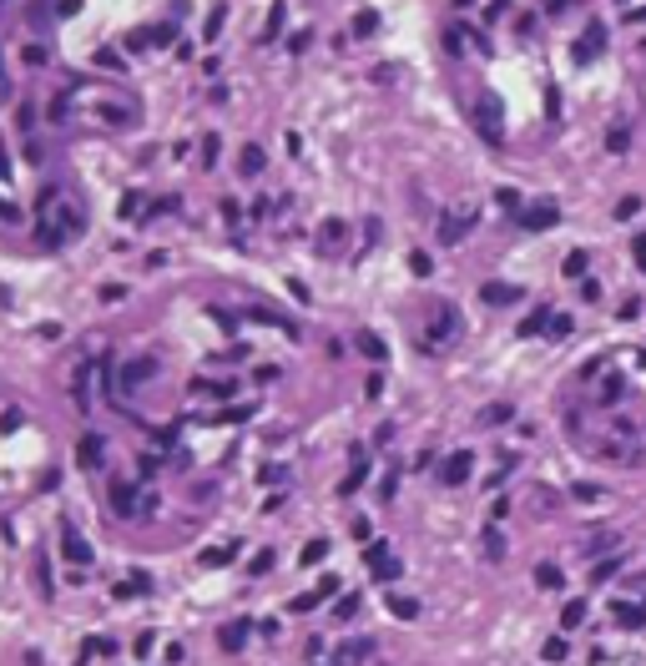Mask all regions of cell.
Masks as SVG:
<instances>
[{
	"instance_id": "6da1fadb",
	"label": "cell",
	"mask_w": 646,
	"mask_h": 666,
	"mask_svg": "<svg viewBox=\"0 0 646 666\" xmlns=\"http://www.w3.org/2000/svg\"><path fill=\"white\" fill-rule=\"evenodd\" d=\"M81 232H86V207L71 197V187H61V182L40 187V197H36V238H40V248L61 252L66 243H76Z\"/></svg>"
},
{
	"instance_id": "7a4b0ae2",
	"label": "cell",
	"mask_w": 646,
	"mask_h": 666,
	"mask_svg": "<svg viewBox=\"0 0 646 666\" xmlns=\"http://www.w3.org/2000/svg\"><path fill=\"white\" fill-rule=\"evenodd\" d=\"M475 126H480V137H485L490 146H500V142H505V101L485 91V96L475 101Z\"/></svg>"
},
{
	"instance_id": "3957f363",
	"label": "cell",
	"mask_w": 646,
	"mask_h": 666,
	"mask_svg": "<svg viewBox=\"0 0 646 666\" xmlns=\"http://www.w3.org/2000/svg\"><path fill=\"white\" fill-rule=\"evenodd\" d=\"M460 333V313L449 308V303H435L429 308V333H424V349H444L449 338Z\"/></svg>"
},
{
	"instance_id": "277c9868",
	"label": "cell",
	"mask_w": 646,
	"mask_h": 666,
	"mask_svg": "<svg viewBox=\"0 0 646 666\" xmlns=\"http://www.w3.org/2000/svg\"><path fill=\"white\" fill-rule=\"evenodd\" d=\"M157 374V358L152 354H137V358H121L117 363V384H121V394H132V389H142L147 379Z\"/></svg>"
},
{
	"instance_id": "5b68a950",
	"label": "cell",
	"mask_w": 646,
	"mask_h": 666,
	"mask_svg": "<svg viewBox=\"0 0 646 666\" xmlns=\"http://www.w3.org/2000/svg\"><path fill=\"white\" fill-rule=\"evenodd\" d=\"M363 566L374 570V581H394V575H399V561L389 555V545H384V540L363 545Z\"/></svg>"
},
{
	"instance_id": "8992f818",
	"label": "cell",
	"mask_w": 646,
	"mask_h": 666,
	"mask_svg": "<svg viewBox=\"0 0 646 666\" xmlns=\"http://www.w3.org/2000/svg\"><path fill=\"white\" fill-rule=\"evenodd\" d=\"M555 222H561V207H555V202H535V207L520 212V227L525 232H550Z\"/></svg>"
},
{
	"instance_id": "52a82bcc",
	"label": "cell",
	"mask_w": 646,
	"mask_h": 666,
	"mask_svg": "<svg viewBox=\"0 0 646 666\" xmlns=\"http://www.w3.org/2000/svg\"><path fill=\"white\" fill-rule=\"evenodd\" d=\"M61 550H66V561H76V566L91 561V545H86V535H81L71 520H61Z\"/></svg>"
},
{
	"instance_id": "ba28073f",
	"label": "cell",
	"mask_w": 646,
	"mask_h": 666,
	"mask_svg": "<svg viewBox=\"0 0 646 666\" xmlns=\"http://www.w3.org/2000/svg\"><path fill=\"white\" fill-rule=\"evenodd\" d=\"M101 455H106L101 434H96V429H86V434L76 439V464H81V469H101Z\"/></svg>"
},
{
	"instance_id": "9c48e42d",
	"label": "cell",
	"mask_w": 646,
	"mask_h": 666,
	"mask_svg": "<svg viewBox=\"0 0 646 666\" xmlns=\"http://www.w3.org/2000/svg\"><path fill=\"white\" fill-rule=\"evenodd\" d=\"M601 51H606V26H601V20H591L586 36L576 40V61H596Z\"/></svg>"
},
{
	"instance_id": "30bf717a",
	"label": "cell",
	"mask_w": 646,
	"mask_h": 666,
	"mask_svg": "<svg viewBox=\"0 0 646 666\" xmlns=\"http://www.w3.org/2000/svg\"><path fill=\"white\" fill-rule=\"evenodd\" d=\"M470 464H475V455L460 449V455H449V460L440 464V480H444V485H465V480H470Z\"/></svg>"
},
{
	"instance_id": "8fae6325",
	"label": "cell",
	"mask_w": 646,
	"mask_h": 666,
	"mask_svg": "<svg viewBox=\"0 0 646 666\" xmlns=\"http://www.w3.org/2000/svg\"><path fill=\"white\" fill-rule=\"evenodd\" d=\"M238 389H232L227 379H197L192 384V399H212V404H223V399H232Z\"/></svg>"
},
{
	"instance_id": "7c38bea8",
	"label": "cell",
	"mask_w": 646,
	"mask_h": 666,
	"mask_svg": "<svg viewBox=\"0 0 646 666\" xmlns=\"http://www.w3.org/2000/svg\"><path fill=\"white\" fill-rule=\"evenodd\" d=\"M263 167H268V152H263L257 142H248L243 152H238V172H243V177H257Z\"/></svg>"
},
{
	"instance_id": "4fadbf2b",
	"label": "cell",
	"mask_w": 646,
	"mask_h": 666,
	"mask_svg": "<svg viewBox=\"0 0 646 666\" xmlns=\"http://www.w3.org/2000/svg\"><path fill=\"white\" fill-rule=\"evenodd\" d=\"M96 112H101V121H112V126H137V106H117V101H101L96 106Z\"/></svg>"
},
{
	"instance_id": "5bb4252c",
	"label": "cell",
	"mask_w": 646,
	"mask_h": 666,
	"mask_svg": "<svg viewBox=\"0 0 646 666\" xmlns=\"http://www.w3.org/2000/svg\"><path fill=\"white\" fill-rule=\"evenodd\" d=\"M515 298H520V288H515V283H485V288H480V303H495V308L515 303Z\"/></svg>"
},
{
	"instance_id": "9a60e30c",
	"label": "cell",
	"mask_w": 646,
	"mask_h": 666,
	"mask_svg": "<svg viewBox=\"0 0 646 666\" xmlns=\"http://www.w3.org/2000/svg\"><path fill=\"white\" fill-rule=\"evenodd\" d=\"M374 646H369V641H343V646L333 651V666H359L363 656H369Z\"/></svg>"
},
{
	"instance_id": "2e32d148",
	"label": "cell",
	"mask_w": 646,
	"mask_h": 666,
	"mask_svg": "<svg viewBox=\"0 0 646 666\" xmlns=\"http://www.w3.org/2000/svg\"><path fill=\"white\" fill-rule=\"evenodd\" d=\"M243 641H248V621H227V626L218 631V646H223V651H238Z\"/></svg>"
},
{
	"instance_id": "e0dca14e",
	"label": "cell",
	"mask_w": 646,
	"mask_h": 666,
	"mask_svg": "<svg viewBox=\"0 0 646 666\" xmlns=\"http://www.w3.org/2000/svg\"><path fill=\"white\" fill-rule=\"evenodd\" d=\"M112 510L117 515H137V490L132 485H112Z\"/></svg>"
},
{
	"instance_id": "ac0fdd59",
	"label": "cell",
	"mask_w": 646,
	"mask_h": 666,
	"mask_svg": "<svg viewBox=\"0 0 646 666\" xmlns=\"http://www.w3.org/2000/svg\"><path fill=\"white\" fill-rule=\"evenodd\" d=\"M363 480H369V460H363V455H354V469L343 475V485H338V490H343V495H354V490H359Z\"/></svg>"
},
{
	"instance_id": "d6986e66",
	"label": "cell",
	"mask_w": 646,
	"mask_h": 666,
	"mask_svg": "<svg viewBox=\"0 0 646 666\" xmlns=\"http://www.w3.org/2000/svg\"><path fill=\"white\" fill-rule=\"evenodd\" d=\"M470 222H475V218H444V222H440V243H460L465 232H470Z\"/></svg>"
},
{
	"instance_id": "ffe728a7",
	"label": "cell",
	"mask_w": 646,
	"mask_h": 666,
	"mask_svg": "<svg viewBox=\"0 0 646 666\" xmlns=\"http://www.w3.org/2000/svg\"><path fill=\"white\" fill-rule=\"evenodd\" d=\"M147 586H152L147 575H126V581H117V591H112V596H117V600H132V596H142Z\"/></svg>"
},
{
	"instance_id": "44dd1931",
	"label": "cell",
	"mask_w": 646,
	"mask_h": 666,
	"mask_svg": "<svg viewBox=\"0 0 646 666\" xmlns=\"http://www.w3.org/2000/svg\"><path fill=\"white\" fill-rule=\"evenodd\" d=\"M510 414H515L510 404H485V409H480V424H485V429H495V424H505Z\"/></svg>"
},
{
	"instance_id": "7402d4cb",
	"label": "cell",
	"mask_w": 646,
	"mask_h": 666,
	"mask_svg": "<svg viewBox=\"0 0 646 666\" xmlns=\"http://www.w3.org/2000/svg\"><path fill=\"white\" fill-rule=\"evenodd\" d=\"M152 46H177V20H157L152 26Z\"/></svg>"
},
{
	"instance_id": "603a6c76",
	"label": "cell",
	"mask_w": 646,
	"mask_h": 666,
	"mask_svg": "<svg viewBox=\"0 0 646 666\" xmlns=\"http://www.w3.org/2000/svg\"><path fill=\"white\" fill-rule=\"evenodd\" d=\"M580 621H586V600H566V611H561V626H566V631H576Z\"/></svg>"
},
{
	"instance_id": "cb8c5ba5",
	"label": "cell",
	"mask_w": 646,
	"mask_h": 666,
	"mask_svg": "<svg viewBox=\"0 0 646 666\" xmlns=\"http://www.w3.org/2000/svg\"><path fill=\"white\" fill-rule=\"evenodd\" d=\"M232 555H238V545H218V550H207V555H202V566H207V570H218V566L232 561Z\"/></svg>"
},
{
	"instance_id": "d4e9b609",
	"label": "cell",
	"mask_w": 646,
	"mask_h": 666,
	"mask_svg": "<svg viewBox=\"0 0 646 666\" xmlns=\"http://www.w3.org/2000/svg\"><path fill=\"white\" fill-rule=\"evenodd\" d=\"M616 621H621V626H641V621H646V606H626V600H621V606H616Z\"/></svg>"
},
{
	"instance_id": "484cf974",
	"label": "cell",
	"mask_w": 646,
	"mask_h": 666,
	"mask_svg": "<svg viewBox=\"0 0 646 666\" xmlns=\"http://www.w3.org/2000/svg\"><path fill=\"white\" fill-rule=\"evenodd\" d=\"M546 324H550V308H535V313L525 318V324H520V338H530V333H541Z\"/></svg>"
},
{
	"instance_id": "4316f807",
	"label": "cell",
	"mask_w": 646,
	"mask_h": 666,
	"mask_svg": "<svg viewBox=\"0 0 646 666\" xmlns=\"http://www.w3.org/2000/svg\"><path fill=\"white\" fill-rule=\"evenodd\" d=\"M389 611L404 616V621H414V616H419V600H409V596H389Z\"/></svg>"
},
{
	"instance_id": "83f0119b",
	"label": "cell",
	"mask_w": 646,
	"mask_h": 666,
	"mask_svg": "<svg viewBox=\"0 0 646 666\" xmlns=\"http://www.w3.org/2000/svg\"><path fill=\"white\" fill-rule=\"evenodd\" d=\"M535 586H541V591H561V570H555V566H541V570H535Z\"/></svg>"
},
{
	"instance_id": "f1b7e54d",
	"label": "cell",
	"mask_w": 646,
	"mask_h": 666,
	"mask_svg": "<svg viewBox=\"0 0 646 666\" xmlns=\"http://www.w3.org/2000/svg\"><path fill=\"white\" fill-rule=\"evenodd\" d=\"M223 20H227V6H223V0H218V6H212V15H207V26H202V36L212 40V36H218V31H223Z\"/></svg>"
},
{
	"instance_id": "f546056e",
	"label": "cell",
	"mask_w": 646,
	"mask_h": 666,
	"mask_svg": "<svg viewBox=\"0 0 646 666\" xmlns=\"http://www.w3.org/2000/svg\"><path fill=\"white\" fill-rule=\"evenodd\" d=\"M374 31H379V15L374 10H359L354 15V36H374Z\"/></svg>"
},
{
	"instance_id": "4dcf8cb0",
	"label": "cell",
	"mask_w": 646,
	"mask_h": 666,
	"mask_svg": "<svg viewBox=\"0 0 646 666\" xmlns=\"http://www.w3.org/2000/svg\"><path fill=\"white\" fill-rule=\"evenodd\" d=\"M359 349L369 354V358H384V354H389V349H384V338H379V333H359Z\"/></svg>"
},
{
	"instance_id": "1f68e13d",
	"label": "cell",
	"mask_w": 646,
	"mask_h": 666,
	"mask_svg": "<svg viewBox=\"0 0 646 666\" xmlns=\"http://www.w3.org/2000/svg\"><path fill=\"white\" fill-rule=\"evenodd\" d=\"M354 611H359V596H338L333 600V621H349Z\"/></svg>"
},
{
	"instance_id": "d6a6232c",
	"label": "cell",
	"mask_w": 646,
	"mask_h": 666,
	"mask_svg": "<svg viewBox=\"0 0 646 666\" xmlns=\"http://www.w3.org/2000/svg\"><path fill=\"white\" fill-rule=\"evenodd\" d=\"M323 555H329V540H308V545H303V566H318Z\"/></svg>"
},
{
	"instance_id": "836d02e7",
	"label": "cell",
	"mask_w": 646,
	"mask_h": 666,
	"mask_svg": "<svg viewBox=\"0 0 646 666\" xmlns=\"http://www.w3.org/2000/svg\"><path fill=\"white\" fill-rule=\"evenodd\" d=\"M117 212H121V218H137V212H142V192H126V197L117 202Z\"/></svg>"
},
{
	"instance_id": "e575fe53",
	"label": "cell",
	"mask_w": 646,
	"mask_h": 666,
	"mask_svg": "<svg viewBox=\"0 0 646 666\" xmlns=\"http://www.w3.org/2000/svg\"><path fill=\"white\" fill-rule=\"evenodd\" d=\"M96 66H101V71H126V61H121L117 51H96Z\"/></svg>"
},
{
	"instance_id": "d590c367",
	"label": "cell",
	"mask_w": 646,
	"mask_h": 666,
	"mask_svg": "<svg viewBox=\"0 0 646 666\" xmlns=\"http://www.w3.org/2000/svg\"><path fill=\"white\" fill-rule=\"evenodd\" d=\"M409 268H414V278H429V273H435V263H429V252H409Z\"/></svg>"
},
{
	"instance_id": "8d00e7d4",
	"label": "cell",
	"mask_w": 646,
	"mask_h": 666,
	"mask_svg": "<svg viewBox=\"0 0 646 666\" xmlns=\"http://www.w3.org/2000/svg\"><path fill=\"white\" fill-rule=\"evenodd\" d=\"M147 46H152V31H132V36H126V51H147Z\"/></svg>"
},
{
	"instance_id": "74e56055",
	"label": "cell",
	"mask_w": 646,
	"mask_h": 666,
	"mask_svg": "<svg viewBox=\"0 0 646 666\" xmlns=\"http://www.w3.org/2000/svg\"><path fill=\"white\" fill-rule=\"evenodd\" d=\"M283 20H288V10H283V0H278V6L268 10V31H263V36H278V26H283Z\"/></svg>"
},
{
	"instance_id": "f35d334b",
	"label": "cell",
	"mask_w": 646,
	"mask_h": 666,
	"mask_svg": "<svg viewBox=\"0 0 646 666\" xmlns=\"http://www.w3.org/2000/svg\"><path fill=\"white\" fill-rule=\"evenodd\" d=\"M586 263H591L586 252H571V257H566V278H580V273H586Z\"/></svg>"
},
{
	"instance_id": "ab89813d",
	"label": "cell",
	"mask_w": 646,
	"mask_h": 666,
	"mask_svg": "<svg viewBox=\"0 0 646 666\" xmlns=\"http://www.w3.org/2000/svg\"><path fill=\"white\" fill-rule=\"evenodd\" d=\"M343 232H349V227H343L338 218H329V227H323V243H343Z\"/></svg>"
},
{
	"instance_id": "60d3db41",
	"label": "cell",
	"mask_w": 646,
	"mask_h": 666,
	"mask_svg": "<svg viewBox=\"0 0 646 666\" xmlns=\"http://www.w3.org/2000/svg\"><path fill=\"white\" fill-rule=\"evenodd\" d=\"M485 550H490V561H500V550H505L500 545V530H485Z\"/></svg>"
},
{
	"instance_id": "b9f144b4",
	"label": "cell",
	"mask_w": 646,
	"mask_h": 666,
	"mask_svg": "<svg viewBox=\"0 0 646 666\" xmlns=\"http://www.w3.org/2000/svg\"><path fill=\"white\" fill-rule=\"evenodd\" d=\"M561 656H566V641L550 636V641H546V661H561Z\"/></svg>"
},
{
	"instance_id": "7bdbcfd3",
	"label": "cell",
	"mask_w": 646,
	"mask_h": 666,
	"mask_svg": "<svg viewBox=\"0 0 646 666\" xmlns=\"http://www.w3.org/2000/svg\"><path fill=\"white\" fill-rule=\"evenodd\" d=\"M218 162V137H202V167Z\"/></svg>"
},
{
	"instance_id": "ee69618b",
	"label": "cell",
	"mask_w": 646,
	"mask_h": 666,
	"mask_svg": "<svg viewBox=\"0 0 646 666\" xmlns=\"http://www.w3.org/2000/svg\"><path fill=\"white\" fill-rule=\"evenodd\" d=\"M268 566H273V550H257V555H253V575H263Z\"/></svg>"
},
{
	"instance_id": "f6af8a7d",
	"label": "cell",
	"mask_w": 646,
	"mask_h": 666,
	"mask_svg": "<svg viewBox=\"0 0 646 666\" xmlns=\"http://www.w3.org/2000/svg\"><path fill=\"white\" fill-rule=\"evenodd\" d=\"M26 66H46V46H26Z\"/></svg>"
},
{
	"instance_id": "bcb514c9",
	"label": "cell",
	"mask_w": 646,
	"mask_h": 666,
	"mask_svg": "<svg viewBox=\"0 0 646 666\" xmlns=\"http://www.w3.org/2000/svg\"><path fill=\"white\" fill-rule=\"evenodd\" d=\"M626 142H631V137H626V132H621V126H616V132L606 137V146H611V152H626Z\"/></svg>"
},
{
	"instance_id": "7dc6e473",
	"label": "cell",
	"mask_w": 646,
	"mask_h": 666,
	"mask_svg": "<svg viewBox=\"0 0 646 666\" xmlns=\"http://www.w3.org/2000/svg\"><path fill=\"white\" fill-rule=\"evenodd\" d=\"M631 257H636V263L646 268V232H636V243H631Z\"/></svg>"
},
{
	"instance_id": "c3c4849f",
	"label": "cell",
	"mask_w": 646,
	"mask_h": 666,
	"mask_svg": "<svg viewBox=\"0 0 646 666\" xmlns=\"http://www.w3.org/2000/svg\"><path fill=\"white\" fill-rule=\"evenodd\" d=\"M248 419H253V409H227L223 414V424H248Z\"/></svg>"
},
{
	"instance_id": "681fc988",
	"label": "cell",
	"mask_w": 646,
	"mask_h": 666,
	"mask_svg": "<svg viewBox=\"0 0 646 666\" xmlns=\"http://www.w3.org/2000/svg\"><path fill=\"white\" fill-rule=\"evenodd\" d=\"M626 20H636V26H641V20H646V6H636V10H626Z\"/></svg>"
},
{
	"instance_id": "f907efd6",
	"label": "cell",
	"mask_w": 646,
	"mask_h": 666,
	"mask_svg": "<svg viewBox=\"0 0 646 666\" xmlns=\"http://www.w3.org/2000/svg\"><path fill=\"white\" fill-rule=\"evenodd\" d=\"M0 182H6V152H0Z\"/></svg>"
},
{
	"instance_id": "816d5d0a",
	"label": "cell",
	"mask_w": 646,
	"mask_h": 666,
	"mask_svg": "<svg viewBox=\"0 0 646 666\" xmlns=\"http://www.w3.org/2000/svg\"><path fill=\"white\" fill-rule=\"evenodd\" d=\"M621 6H631V0H621Z\"/></svg>"
}]
</instances>
